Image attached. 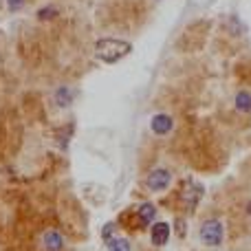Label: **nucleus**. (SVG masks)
Returning a JSON list of instances; mask_svg holds the SVG:
<instances>
[{
	"mask_svg": "<svg viewBox=\"0 0 251 251\" xmlns=\"http://www.w3.org/2000/svg\"><path fill=\"white\" fill-rule=\"evenodd\" d=\"M130 44L124 42V40H100V42L95 44V57H100L101 62H106V64H113V62L122 60L130 53Z\"/></svg>",
	"mask_w": 251,
	"mask_h": 251,
	"instance_id": "1",
	"label": "nucleus"
},
{
	"mask_svg": "<svg viewBox=\"0 0 251 251\" xmlns=\"http://www.w3.org/2000/svg\"><path fill=\"white\" fill-rule=\"evenodd\" d=\"M223 236H225V229H223V223L216 221V218H209L201 225L199 229V238L205 247H221L223 245Z\"/></svg>",
	"mask_w": 251,
	"mask_h": 251,
	"instance_id": "2",
	"label": "nucleus"
},
{
	"mask_svg": "<svg viewBox=\"0 0 251 251\" xmlns=\"http://www.w3.org/2000/svg\"><path fill=\"white\" fill-rule=\"evenodd\" d=\"M170 181H172V172L165 170V168H156V170H152V172L148 174L146 187L150 192H163V190H168Z\"/></svg>",
	"mask_w": 251,
	"mask_h": 251,
	"instance_id": "3",
	"label": "nucleus"
},
{
	"mask_svg": "<svg viewBox=\"0 0 251 251\" xmlns=\"http://www.w3.org/2000/svg\"><path fill=\"white\" fill-rule=\"evenodd\" d=\"M40 245H42V251H62L64 249V236L57 229H47L42 234Z\"/></svg>",
	"mask_w": 251,
	"mask_h": 251,
	"instance_id": "4",
	"label": "nucleus"
},
{
	"mask_svg": "<svg viewBox=\"0 0 251 251\" xmlns=\"http://www.w3.org/2000/svg\"><path fill=\"white\" fill-rule=\"evenodd\" d=\"M150 128L154 134H159V137H163V134H168L170 130H172V117H170L168 113H159L152 117L150 122Z\"/></svg>",
	"mask_w": 251,
	"mask_h": 251,
	"instance_id": "5",
	"label": "nucleus"
},
{
	"mask_svg": "<svg viewBox=\"0 0 251 251\" xmlns=\"http://www.w3.org/2000/svg\"><path fill=\"white\" fill-rule=\"evenodd\" d=\"M150 240L156 245V247H163L170 240V225L168 223H154L150 229Z\"/></svg>",
	"mask_w": 251,
	"mask_h": 251,
	"instance_id": "6",
	"label": "nucleus"
},
{
	"mask_svg": "<svg viewBox=\"0 0 251 251\" xmlns=\"http://www.w3.org/2000/svg\"><path fill=\"white\" fill-rule=\"evenodd\" d=\"M183 196H185V203H187V205H196V203L201 201V196H203V187H201L199 183L190 181V183H185Z\"/></svg>",
	"mask_w": 251,
	"mask_h": 251,
	"instance_id": "7",
	"label": "nucleus"
},
{
	"mask_svg": "<svg viewBox=\"0 0 251 251\" xmlns=\"http://www.w3.org/2000/svg\"><path fill=\"white\" fill-rule=\"evenodd\" d=\"M236 110L243 115L251 113V93L249 91H238L236 93Z\"/></svg>",
	"mask_w": 251,
	"mask_h": 251,
	"instance_id": "8",
	"label": "nucleus"
},
{
	"mask_svg": "<svg viewBox=\"0 0 251 251\" xmlns=\"http://www.w3.org/2000/svg\"><path fill=\"white\" fill-rule=\"evenodd\" d=\"M137 216H139V221H141V225H150L156 218V207L152 203H143L141 207H139Z\"/></svg>",
	"mask_w": 251,
	"mask_h": 251,
	"instance_id": "9",
	"label": "nucleus"
},
{
	"mask_svg": "<svg viewBox=\"0 0 251 251\" xmlns=\"http://www.w3.org/2000/svg\"><path fill=\"white\" fill-rule=\"evenodd\" d=\"M106 247H108V251H130V243L126 238H110Z\"/></svg>",
	"mask_w": 251,
	"mask_h": 251,
	"instance_id": "10",
	"label": "nucleus"
},
{
	"mask_svg": "<svg viewBox=\"0 0 251 251\" xmlns=\"http://www.w3.org/2000/svg\"><path fill=\"white\" fill-rule=\"evenodd\" d=\"M57 104L60 106H69L71 104V88L69 86H62L60 91H57Z\"/></svg>",
	"mask_w": 251,
	"mask_h": 251,
	"instance_id": "11",
	"label": "nucleus"
},
{
	"mask_svg": "<svg viewBox=\"0 0 251 251\" xmlns=\"http://www.w3.org/2000/svg\"><path fill=\"white\" fill-rule=\"evenodd\" d=\"M22 4H25V0H7V11H18V9H22Z\"/></svg>",
	"mask_w": 251,
	"mask_h": 251,
	"instance_id": "12",
	"label": "nucleus"
}]
</instances>
